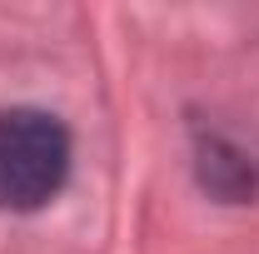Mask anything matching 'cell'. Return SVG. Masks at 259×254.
Wrapping results in <instances>:
<instances>
[{"label": "cell", "instance_id": "obj_1", "mask_svg": "<svg viewBox=\"0 0 259 254\" xmlns=\"http://www.w3.org/2000/svg\"><path fill=\"white\" fill-rule=\"evenodd\" d=\"M70 175V135L45 110H0V209L30 215L60 194Z\"/></svg>", "mask_w": 259, "mask_h": 254}]
</instances>
